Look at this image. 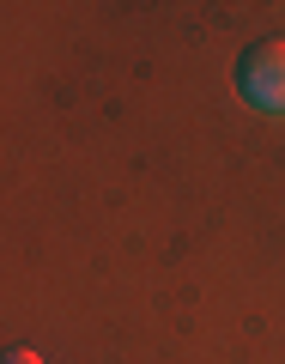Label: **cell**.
Segmentation results:
<instances>
[{"label":"cell","instance_id":"cell-1","mask_svg":"<svg viewBox=\"0 0 285 364\" xmlns=\"http://www.w3.org/2000/svg\"><path fill=\"white\" fill-rule=\"evenodd\" d=\"M237 91L261 116H285V37H261L237 55Z\"/></svg>","mask_w":285,"mask_h":364},{"label":"cell","instance_id":"cell-2","mask_svg":"<svg viewBox=\"0 0 285 364\" xmlns=\"http://www.w3.org/2000/svg\"><path fill=\"white\" fill-rule=\"evenodd\" d=\"M0 364H43V358L31 346H13V352H0Z\"/></svg>","mask_w":285,"mask_h":364}]
</instances>
